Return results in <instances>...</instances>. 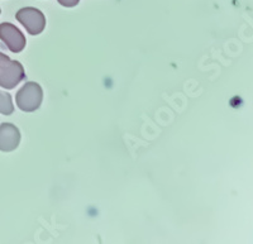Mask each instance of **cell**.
<instances>
[{"label":"cell","instance_id":"1","mask_svg":"<svg viewBox=\"0 0 253 244\" xmlns=\"http://www.w3.org/2000/svg\"><path fill=\"white\" fill-rule=\"evenodd\" d=\"M42 99H43V91L42 87L36 82H27L19 91L17 92L15 96V101L20 110L23 112L31 113L37 110L42 104Z\"/></svg>","mask_w":253,"mask_h":244},{"label":"cell","instance_id":"5","mask_svg":"<svg viewBox=\"0 0 253 244\" xmlns=\"http://www.w3.org/2000/svg\"><path fill=\"white\" fill-rule=\"evenodd\" d=\"M20 133L14 124L3 123L0 125V151L12 152L19 146Z\"/></svg>","mask_w":253,"mask_h":244},{"label":"cell","instance_id":"8","mask_svg":"<svg viewBox=\"0 0 253 244\" xmlns=\"http://www.w3.org/2000/svg\"><path fill=\"white\" fill-rule=\"evenodd\" d=\"M8 60H9L8 56L4 55V53H1V52H0V67H1V65H3L4 62H6Z\"/></svg>","mask_w":253,"mask_h":244},{"label":"cell","instance_id":"2","mask_svg":"<svg viewBox=\"0 0 253 244\" xmlns=\"http://www.w3.org/2000/svg\"><path fill=\"white\" fill-rule=\"evenodd\" d=\"M15 18L19 23L23 24L29 35L36 36L42 33L46 27V18L43 13L36 8H22L18 10Z\"/></svg>","mask_w":253,"mask_h":244},{"label":"cell","instance_id":"7","mask_svg":"<svg viewBox=\"0 0 253 244\" xmlns=\"http://www.w3.org/2000/svg\"><path fill=\"white\" fill-rule=\"evenodd\" d=\"M61 5L66 6V8H72V6H76L79 4L80 0H57Z\"/></svg>","mask_w":253,"mask_h":244},{"label":"cell","instance_id":"4","mask_svg":"<svg viewBox=\"0 0 253 244\" xmlns=\"http://www.w3.org/2000/svg\"><path fill=\"white\" fill-rule=\"evenodd\" d=\"M0 40L14 53H19L26 47V37L12 23L0 24Z\"/></svg>","mask_w":253,"mask_h":244},{"label":"cell","instance_id":"3","mask_svg":"<svg viewBox=\"0 0 253 244\" xmlns=\"http://www.w3.org/2000/svg\"><path fill=\"white\" fill-rule=\"evenodd\" d=\"M26 78L22 63L18 61H12L9 58L0 67V86L6 90L14 89L20 81Z\"/></svg>","mask_w":253,"mask_h":244},{"label":"cell","instance_id":"6","mask_svg":"<svg viewBox=\"0 0 253 244\" xmlns=\"http://www.w3.org/2000/svg\"><path fill=\"white\" fill-rule=\"evenodd\" d=\"M14 112V105H13L12 96L10 94L0 90V113L4 115H10Z\"/></svg>","mask_w":253,"mask_h":244}]
</instances>
